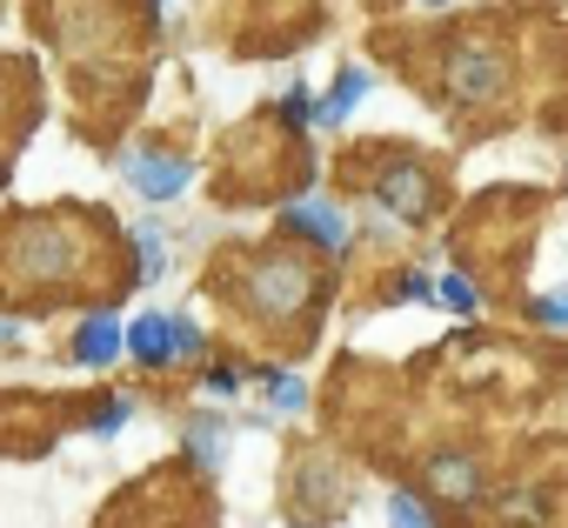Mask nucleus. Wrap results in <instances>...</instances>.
<instances>
[{
	"label": "nucleus",
	"instance_id": "nucleus-1",
	"mask_svg": "<svg viewBox=\"0 0 568 528\" xmlns=\"http://www.w3.org/2000/svg\"><path fill=\"white\" fill-rule=\"evenodd\" d=\"M501 81H508L501 54H488V48H475V41L455 48V61H448V88H455V101H495Z\"/></svg>",
	"mask_w": 568,
	"mask_h": 528
},
{
	"label": "nucleus",
	"instance_id": "nucleus-2",
	"mask_svg": "<svg viewBox=\"0 0 568 528\" xmlns=\"http://www.w3.org/2000/svg\"><path fill=\"white\" fill-rule=\"evenodd\" d=\"M194 342H201V328H194V322H174V315H141V322L128 328V348H134L148 368H161V362L187 355Z\"/></svg>",
	"mask_w": 568,
	"mask_h": 528
},
{
	"label": "nucleus",
	"instance_id": "nucleus-3",
	"mask_svg": "<svg viewBox=\"0 0 568 528\" xmlns=\"http://www.w3.org/2000/svg\"><path fill=\"white\" fill-rule=\"evenodd\" d=\"M254 295H261L274 315H288V308H302V302H308V268H302L295 254H267V261H261Z\"/></svg>",
	"mask_w": 568,
	"mask_h": 528
},
{
	"label": "nucleus",
	"instance_id": "nucleus-4",
	"mask_svg": "<svg viewBox=\"0 0 568 528\" xmlns=\"http://www.w3.org/2000/svg\"><path fill=\"white\" fill-rule=\"evenodd\" d=\"M128 181H134L148 201H174V194L194 181V161H181V154H128Z\"/></svg>",
	"mask_w": 568,
	"mask_h": 528
},
{
	"label": "nucleus",
	"instance_id": "nucleus-5",
	"mask_svg": "<svg viewBox=\"0 0 568 528\" xmlns=\"http://www.w3.org/2000/svg\"><path fill=\"white\" fill-rule=\"evenodd\" d=\"M375 201H382L395 221H428V181H422V167H388V174L375 181Z\"/></svg>",
	"mask_w": 568,
	"mask_h": 528
},
{
	"label": "nucleus",
	"instance_id": "nucleus-6",
	"mask_svg": "<svg viewBox=\"0 0 568 528\" xmlns=\"http://www.w3.org/2000/svg\"><path fill=\"white\" fill-rule=\"evenodd\" d=\"M121 342H128V335H121V322H114V315H88V322H81V335H74V355H81L88 368H101V362H114V355H121Z\"/></svg>",
	"mask_w": 568,
	"mask_h": 528
},
{
	"label": "nucleus",
	"instance_id": "nucleus-7",
	"mask_svg": "<svg viewBox=\"0 0 568 528\" xmlns=\"http://www.w3.org/2000/svg\"><path fill=\"white\" fill-rule=\"evenodd\" d=\"M362 94H368V74H362V68H342V81L328 88V101L315 108V121H322V128H342V121L362 108Z\"/></svg>",
	"mask_w": 568,
	"mask_h": 528
},
{
	"label": "nucleus",
	"instance_id": "nucleus-8",
	"mask_svg": "<svg viewBox=\"0 0 568 528\" xmlns=\"http://www.w3.org/2000/svg\"><path fill=\"white\" fill-rule=\"evenodd\" d=\"M288 221L295 227H308L315 241H328V247H342L348 241V221H342V207H328V201H302V207H288Z\"/></svg>",
	"mask_w": 568,
	"mask_h": 528
},
{
	"label": "nucleus",
	"instance_id": "nucleus-9",
	"mask_svg": "<svg viewBox=\"0 0 568 528\" xmlns=\"http://www.w3.org/2000/svg\"><path fill=\"white\" fill-rule=\"evenodd\" d=\"M187 448H194L201 461H221V455H227V422H194V428H187Z\"/></svg>",
	"mask_w": 568,
	"mask_h": 528
},
{
	"label": "nucleus",
	"instance_id": "nucleus-10",
	"mask_svg": "<svg viewBox=\"0 0 568 528\" xmlns=\"http://www.w3.org/2000/svg\"><path fill=\"white\" fill-rule=\"evenodd\" d=\"M308 402V382H295V375H281V382H267V408H281V415H295Z\"/></svg>",
	"mask_w": 568,
	"mask_h": 528
},
{
	"label": "nucleus",
	"instance_id": "nucleus-11",
	"mask_svg": "<svg viewBox=\"0 0 568 528\" xmlns=\"http://www.w3.org/2000/svg\"><path fill=\"white\" fill-rule=\"evenodd\" d=\"M435 488H442V495H475V468H468V461H442V468H435Z\"/></svg>",
	"mask_w": 568,
	"mask_h": 528
},
{
	"label": "nucleus",
	"instance_id": "nucleus-12",
	"mask_svg": "<svg viewBox=\"0 0 568 528\" xmlns=\"http://www.w3.org/2000/svg\"><path fill=\"white\" fill-rule=\"evenodd\" d=\"M388 521H395V528H428V515H422L415 495H388Z\"/></svg>",
	"mask_w": 568,
	"mask_h": 528
},
{
	"label": "nucleus",
	"instance_id": "nucleus-13",
	"mask_svg": "<svg viewBox=\"0 0 568 528\" xmlns=\"http://www.w3.org/2000/svg\"><path fill=\"white\" fill-rule=\"evenodd\" d=\"M435 295H442V302H448V308H455V315H475V288H468V282H462V275H448V282H442V288H435Z\"/></svg>",
	"mask_w": 568,
	"mask_h": 528
},
{
	"label": "nucleus",
	"instance_id": "nucleus-14",
	"mask_svg": "<svg viewBox=\"0 0 568 528\" xmlns=\"http://www.w3.org/2000/svg\"><path fill=\"white\" fill-rule=\"evenodd\" d=\"M141 254H148V261H141V268H148V275H161V268H168V247H161V234H154V221L141 227Z\"/></svg>",
	"mask_w": 568,
	"mask_h": 528
},
{
	"label": "nucleus",
	"instance_id": "nucleus-15",
	"mask_svg": "<svg viewBox=\"0 0 568 528\" xmlns=\"http://www.w3.org/2000/svg\"><path fill=\"white\" fill-rule=\"evenodd\" d=\"M535 322H548V328H568V295H541V302H535Z\"/></svg>",
	"mask_w": 568,
	"mask_h": 528
},
{
	"label": "nucleus",
	"instance_id": "nucleus-16",
	"mask_svg": "<svg viewBox=\"0 0 568 528\" xmlns=\"http://www.w3.org/2000/svg\"><path fill=\"white\" fill-rule=\"evenodd\" d=\"M288 114H295V121H315V101H308V88H288Z\"/></svg>",
	"mask_w": 568,
	"mask_h": 528
},
{
	"label": "nucleus",
	"instance_id": "nucleus-17",
	"mask_svg": "<svg viewBox=\"0 0 568 528\" xmlns=\"http://www.w3.org/2000/svg\"><path fill=\"white\" fill-rule=\"evenodd\" d=\"M121 422H128V402H114V408H108V415H101V422H94V428H101V435H114V428H121Z\"/></svg>",
	"mask_w": 568,
	"mask_h": 528
},
{
	"label": "nucleus",
	"instance_id": "nucleus-18",
	"mask_svg": "<svg viewBox=\"0 0 568 528\" xmlns=\"http://www.w3.org/2000/svg\"><path fill=\"white\" fill-rule=\"evenodd\" d=\"M422 8H448V0H422Z\"/></svg>",
	"mask_w": 568,
	"mask_h": 528
}]
</instances>
